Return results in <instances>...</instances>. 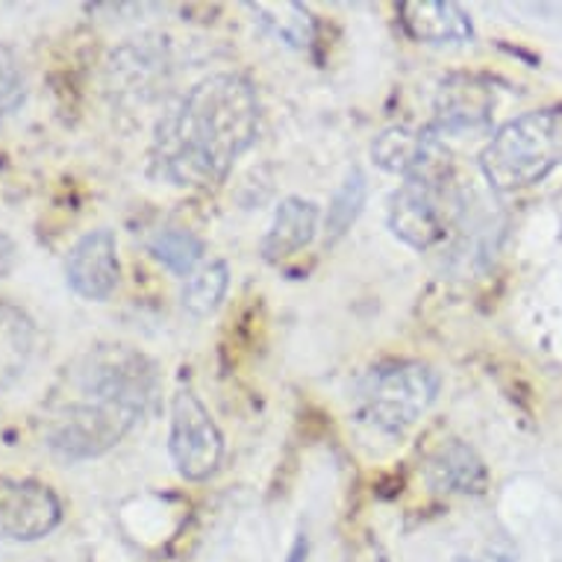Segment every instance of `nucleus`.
<instances>
[{"label":"nucleus","instance_id":"nucleus-1","mask_svg":"<svg viewBox=\"0 0 562 562\" xmlns=\"http://www.w3.org/2000/svg\"><path fill=\"white\" fill-rule=\"evenodd\" d=\"M259 130L257 89L241 75L203 77L159 124L157 162L177 186L222 183Z\"/></svg>","mask_w":562,"mask_h":562},{"label":"nucleus","instance_id":"nucleus-2","mask_svg":"<svg viewBox=\"0 0 562 562\" xmlns=\"http://www.w3.org/2000/svg\"><path fill=\"white\" fill-rule=\"evenodd\" d=\"M557 166H562V106H544L507 121L480 154L483 177L498 192L542 183Z\"/></svg>","mask_w":562,"mask_h":562},{"label":"nucleus","instance_id":"nucleus-3","mask_svg":"<svg viewBox=\"0 0 562 562\" xmlns=\"http://www.w3.org/2000/svg\"><path fill=\"white\" fill-rule=\"evenodd\" d=\"M142 409L68 386L45 415L47 448L65 462H83L112 451L138 425Z\"/></svg>","mask_w":562,"mask_h":562},{"label":"nucleus","instance_id":"nucleus-4","mask_svg":"<svg viewBox=\"0 0 562 562\" xmlns=\"http://www.w3.org/2000/svg\"><path fill=\"white\" fill-rule=\"evenodd\" d=\"M436 395L439 374L427 362H383L362 380L360 415L380 434L401 436L430 409Z\"/></svg>","mask_w":562,"mask_h":562},{"label":"nucleus","instance_id":"nucleus-5","mask_svg":"<svg viewBox=\"0 0 562 562\" xmlns=\"http://www.w3.org/2000/svg\"><path fill=\"white\" fill-rule=\"evenodd\" d=\"M457 198L448 186V166L409 177L389 198V231L415 250H430L448 236Z\"/></svg>","mask_w":562,"mask_h":562},{"label":"nucleus","instance_id":"nucleus-6","mask_svg":"<svg viewBox=\"0 0 562 562\" xmlns=\"http://www.w3.org/2000/svg\"><path fill=\"white\" fill-rule=\"evenodd\" d=\"M168 451L175 460L180 477L201 483L213 477L224 457V436L215 425L210 409L201 404V397L183 389L177 392L171 404V434H168Z\"/></svg>","mask_w":562,"mask_h":562},{"label":"nucleus","instance_id":"nucleus-7","mask_svg":"<svg viewBox=\"0 0 562 562\" xmlns=\"http://www.w3.org/2000/svg\"><path fill=\"white\" fill-rule=\"evenodd\" d=\"M63 521V501L33 477H0V536L12 542H36Z\"/></svg>","mask_w":562,"mask_h":562},{"label":"nucleus","instance_id":"nucleus-8","mask_svg":"<svg viewBox=\"0 0 562 562\" xmlns=\"http://www.w3.org/2000/svg\"><path fill=\"white\" fill-rule=\"evenodd\" d=\"M65 280L83 301H106L119 289V241L110 227H98L75 241L65 259Z\"/></svg>","mask_w":562,"mask_h":562},{"label":"nucleus","instance_id":"nucleus-9","mask_svg":"<svg viewBox=\"0 0 562 562\" xmlns=\"http://www.w3.org/2000/svg\"><path fill=\"white\" fill-rule=\"evenodd\" d=\"M495 110V98L488 83L480 77L457 75L442 83L436 98V127L439 133H474L486 130Z\"/></svg>","mask_w":562,"mask_h":562},{"label":"nucleus","instance_id":"nucleus-10","mask_svg":"<svg viewBox=\"0 0 562 562\" xmlns=\"http://www.w3.org/2000/svg\"><path fill=\"white\" fill-rule=\"evenodd\" d=\"M371 157L380 168L401 175L404 180L448 166V157L439 138L434 136V130H425V133H413L406 127L386 130L371 145Z\"/></svg>","mask_w":562,"mask_h":562},{"label":"nucleus","instance_id":"nucleus-11","mask_svg":"<svg viewBox=\"0 0 562 562\" xmlns=\"http://www.w3.org/2000/svg\"><path fill=\"white\" fill-rule=\"evenodd\" d=\"M401 24L425 45H465L474 38L471 15L451 0H406L397 7Z\"/></svg>","mask_w":562,"mask_h":562},{"label":"nucleus","instance_id":"nucleus-12","mask_svg":"<svg viewBox=\"0 0 562 562\" xmlns=\"http://www.w3.org/2000/svg\"><path fill=\"white\" fill-rule=\"evenodd\" d=\"M36 322L24 306L0 301V395L10 392L36 353Z\"/></svg>","mask_w":562,"mask_h":562},{"label":"nucleus","instance_id":"nucleus-13","mask_svg":"<svg viewBox=\"0 0 562 562\" xmlns=\"http://www.w3.org/2000/svg\"><path fill=\"white\" fill-rule=\"evenodd\" d=\"M315 227H318V206L313 201L295 198V194L280 201L274 222L262 239V257L268 262H283V259L295 257L315 239Z\"/></svg>","mask_w":562,"mask_h":562},{"label":"nucleus","instance_id":"nucleus-14","mask_svg":"<svg viewBox=\"0 0 562 562\" xmlns=\"http://www.w3.org/2000/svg\"><path fill=\"white\" fill-rule=\"evenodd\" d=\"M427 480L439 492H460V495H480L488 483V471L477 451L460 439H448L436 448L427 462Z\"/></svg>","mask_w":562,"mask_h":562},{"label":"nucleus","instance_id":"nucleus-15","mask_svg":"<svg viewBox=\"0 0 562 562\" xmlns=\"http://www.w3.org/2000/svg\"><path fill=\"white\" fill-rule=\"evenodd\" d=\"M257 21L289 47H310L315 38V21L301 3H250Z\"/></svg>","mask_w":562,"mask_h":562},{"label":"nucleus","instance_id":"nucleus-16","mask_svg":"<svg viewBox=\"0 0 562 562\" xmlns=\"http://www.w3.org/2000/svg\"><path fill=\"white\" fill-rule=\"evenodd\" d=\"M366 198H369L366 175H362L360 168H353V171L345 177V183L336 189L333 201L327 203V215H324V245H327V248H333V245L357 224L362 206H366Z\"/></svg>","mask_w":562,"mask_h":562},{"label":"nucleus","instance_id":"nucleus-17","mask_svg":"<svg viewBox=\"0 0 562 562\" xmlns=\"http://www.w3.org/2000/svg\"><path fill=\"white\" fill-rule=\"evenodd\" d=\"M227 286H231V268L227 262H213L186 280L180 304L192 318H206L222 306Z\"/></svg>","mask_w":562,"mask_h":562},{"label":"nucleus","instance_id":"nucleus-18","mask_svg":"<svg viewBox=\"0 0 562 562\" xmlns=\"http://www.w3.org/2000/svg\"><path fill=\"white\" fill-rule=\"evenodd\" d=\"M150 257L162 262V266L177 277H192V271L198 268L203 257V241L194 236L192 231H183V227H168V231H159L154 239L148 241Z\"/></svg>","mask_w":562,"mask_h":562},{"label":"nucleus","instance_id":"nucleus-19","mask_svg":"<svg viewBox=\"0 0 562 562\" xmlns=\"http://www.w3.org/2000/svg\"><path fill=\"white\" fill-rule=\"evenodd\" d=\"M27 101V77L10 50H0V124L12 119Z\"/></svg>","mask_w":562,"mask_h":562},{"label":"nucleus","instance_id":"nucleus-20","mask_svg":"<svg viewBox=\"0 0 562 562\" xmlns=\"http://www.w3.org/2000/svg\"><path fill=\"white\" fill-rule=\"evenodd\" d=\"M19 266V241L12 239L10 233L0 231V280L10 277Z\"/></svg>","mask_w":562,"mask_h":562},{"label":"nucleus","instance_id":"nucleus-21","mask_svg":"<svg viewBox=\"0 0 562 562\" xmlns=\"http://www.w3.org/2000/svg\"><path fill=\"white\" fill-rule=\"evenodd\" d=\"M306 557H310V536L301 530V533L295 536V542H292V548H289L286 553V562H306Z\"/></svg>","mask_w":562,"mask_h":562}]
</instances>
